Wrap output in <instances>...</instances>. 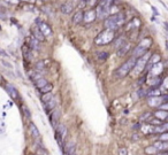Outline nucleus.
<instances>
[{"instance_id": "obj_1", "label": "nucleus", "mask_w": 168, "mask_h": 155, "mask_svg": "<svg viewBox=\"0 0 168 155\" xmlns=\"http://www.w3.org/2000/svg\"><path fill=\"white\" fill-rule=\"evenodd\" d=\"M125 22V14L122 12H119L114 15H110V17L104 21V27L105 29H110V30H114L115 31L118 28H120L121 25H123Z\"/></svg>"}, {"instance_id": "obj_2", "label": "nucleus", "mask_w": 168, "mask_h": 155, "mask_svg": "<svg viewBox=\"0 0 168 155\" xmlns=\"http://www.w3.org/2000/svg\"><path fill=\"white\" fill-rule=\"evenodd\" d=\"M115 39V31L114 30H110V29H105L104 31L98 33L95 38V44L98 46H105L108 45Z\"/></svg>"}, {"instance_id": "obj_3", "label": "nucleus", "mask_w": 168, "mask_h": 155, "mask_svg": "<svg viewBox=\"0 0 168 155\" xmlns=\"http://www.w3.org/2000/svg\"><path fill=\"white\" fill-rule=\"evenodd\" d=\"M136 62H137V59L134 57H131L130 59H128L125 63H122V65L115 70V76L118 78H123L125 76H128L130 72H131V70L135 68Z\"/></svg>"}, {"instance_id": "obj_4", "label": "nucleus", "mask_w": 168, "mask_h": 155, "mask_svg": "<svg viewBox=\"0 0 168 155\" xmlns=\"http://www.w3.org/2000/svg\"><path fill=\"white\" fill-rule=\"evenodd\" d=\"M151 45H152V38L146 37V38H144V39H142V40L139 42L138 45L134 48V51H133V57H136V59L143 57L144 54H146V53L149 52Z\"/></svg>"}, {"instance_id": "obj_5", "label": "nucleus", "mask_w": 168, "mask_h": 155, "mask_svg": "<svg viewBox=\"0 0 168 155\" xmlns=\"http://www.w3.org/2000/svg\"><path fill=\"white\" fill-rule=\"evenodd\" d=\"M68 135L67 127L65 124H59L58 127H55V139L58 141L60 148L62 149L63 146H65V139Z\"/></svg>"}, {"instance_id": "obj_6", "label": "nucleus", "mask_w": 168, "mask_h": 155, "mask_svg": "<svg viewBox=\"0 0 168 155\" xmlns=\"http://www.w3.org/2000/svg\"><path fill=\"white\" fill-rule=\"evenodd\" d=\"M151 55H152V54H150L149 52H147V53H146V54H144L143 57H138V59H137V62H136V65H135V68L133 69L135 74L139 75L142 71L145 70L146 65H147V61H149V59L151 57Z\"/></svg>"}, {"instance_id": "obj_7", "label": "nucleus", "mask_w": 168, "mask_h": 155, "mask_svg": "<svg viewBox=\"0 0 168 155\" xmlns=\"http://www.w3.org/2000/svg\"><path fill=\"white\" fill-rule=\"evenodd\" d=\"M25 45L29 47L31 51H39L40 50V42H38L32 36L25 38Z\"/></svg>"}, {"instance_id": "obj_8", "label": "nucleus", "mask_w": 168, "mask_h": 155, "mask_svg": "<svg viewBox=\"0 0 168 155\" xmlns=\"http://www.w3.org/2000/svg\"><path fill=\"white\" fill-rule=\"evenodd\" d=\"M60 115H61V113H60V109L59 108H55L54 110H52V112L50 113V122H51V124H52V127H54V129L60 124V123H59V121H60Z\"/></svg>"}, {"instance_id": "obj_9", "label": "nucleus", "mask_w": 168, "mask_h": 155, "mask_svg": "<svg viewBox=\"0 0 168 155\" xmlns=\"http://www.w3.org/2000/svg\"><path fill=\"white\" fill-rule=\"evenodd\" d=\"M97 19L96 9H88L84 12V17H83V23L89 24L92 23Z\"/></svg>"}, {"instance_id": "obj_10", "label": "nucleus", "mask_w": 168, "mask_h": 155, "mask_svg": "<svg viewBox=\"0 0 168 155\" xmlns=\"http://www.w3.org/2000/svg\"><path fill=\"white\" fill-rule=\"evenodd\" d=\"M50 66H51V60H48V59H46V60H40V61H38L35 65V69L43 74L44 71L47 70Z\"/></svg>"}, {"instance_id": "obj_11", "label": "nucleus", "mask_w": 168, "mask_h": 155, "mask_svg": "<svg viewBox=\"0 0 168 155\" xmlns=\"http://www.w3.org/2000/svg\"><path fill=\"white\" fill-rule=\"evenodd\" d=\"M31 36H32L34 38H36V39L40 42H43L44 40H45V38H46L43 33H42V31L39 30L38 25H34V27H31Z\"/></svg>"}, {"instance_id": "obj_12", "label": "nucleus", "mask_w": 168, "mask_h": 155, "mask_svg": "<svg viewBox=\"0 0 168 155\" xmlns=\"http://www.w3.org/2000/svg\"><path fill=\"white\" fill-rule=\"evenodd\" d=\"M63 155H74L75 154V144L73 141H68L65 144L62 148Z\"/></svg>"}, {"instance_id": "obj_13", "label": "nucleus", "mask_w": 168, "mask_h": 155, "mask_svg": "<svg viewBox=\"0 0 168 155\" xmlns=\"http://www.w3.org/2000/svg\"><path fill=\"white\" fill-rule=\"evenodd\" d=\"M158 62H160V55L157 54V53H154L151 55V57L149 59V61H147V65H146V68H145V70H149L154 66V65H157Z\"/></svg>"}, {"instance_id": "obj_14", "label": "nucleus", "mask_w": 168, "mask_h": 155, "mask_svg": "<svg viewBox=\"0 0 168 155\" xmlns=\"http://www.w3.org/2000/svg\"><path fill=\"white\" fill-rule=\"evenodd\" d=\"M38 27H39V30L42 31V33H43L45 37H48V36L52 35V28H51L47 23H45V22H39Z\"/></svg>"}, {"instance_id": "obj_15", "label": "nucleus", "mask_w": 168, "mask_h": 155, "mask_svg": "<svg viewBox=\"0 0 168 155\" xmlns=\"http://www.w3.org/2000/svg\"><path fill=\"white\" fill-rule=\"evenodd\" d=\"M43 105H44L45 112L50 114L52 110H54V109L57 108V100H55V98H52L51 100H48L47 102L43 103Z\"/></svg>"}, {"instance_id": "obj_16", "label": "nucleus", "mask_w": 168, "mask_h": 155, "mask_svg": "<svg viewBox=\"0 0 168 155\" xmlns=\"http://www.w3.org/2000/svg\"><path fill=\"white\" fill-rule=\"evenodd\" d=\"M22 53H23V57H24V61L30 62L32 60V51L30 50L29 47L27 46L25 44L22 45Z\"/></svg>"}, {"instance_id": "obj_17", "label": "nucleus", "mask_w": 168, "mask_h": 155, "mask_svg": "<svg viewBox=\"0 0 168 155\" xmlns=\"http://www.w3.org/2000/svg\"><path fill=\"white\" fill-rule=\"evenodd\" d=\"M6 90H7V93L9 94L10 98L13 99L14 101H17V99H19V92H17V90L10 84H8L6 86Z\"/></svg>"}, {"instance_id": "obj_18", "label": "nucleus", "mask_w": 168, "mask_h": 155, "mask_svg": "<svg viewBox=\"0 0 168 155\" xmlns=\"http://www.w3.org/2000/svg\"><path fill=\"white\" fill-rule=\"evenodd\" d=\"M114 2H115V0H100L97 4V8L107 9V8H110L112 6H114Z\"/></svg>"}, {"instance_id": "obj_19", "label": "nucleus", "mask_w": 168, "mask_h": 155, "mask_svg": "<svg viewBox=\"0 0 168 155\" xmlns=\"http://www.w3.org/2000/svg\"><path fill=\"white\" fill-rule=\"evenodd\" d=\"M74 8H75V5H74L73 2H70V1L65 2V4H62L61 7H60V9H61V12H62L63 14H70L73 10H74Z\"/></svg>"}, {"instance_id": "obj_20", "label": "nucleus", "mask_w": 168, "mask_h": 155, "mask_svg": "<svg viewBox=\"0 0 168 155\" xmlns=\"http://www.w3.org/2000/svg\"><path fill=\"white\" fill-rule=\"evenodd\" d=\"M83 17H84V12H82V10L76 12L72 19L73 24H74V25H78V24H81L82 22H83Z\"/></svg>"}, {"instance_id": "obj_21", "label": "nucleus", "mask_w": 168, "mask_h": 155, "mask_svg": "<svg viewBox=\"0 0 168 155\" xmlns=\"http://www.w3.org/2000/svg\"><path fill=\"white\" fill-rule=\"evenodd\" d=\"M130 48H131V44L127 42L123 46H121L120 48L118 50V57H125V55H127V54L129 53Z\"/></svg>"}, {"instance_id": "obj_22", "label": "nucleus", "mask_w": 168, "mask_h": 155, "mask_svg": "<svg viewBox=\"0 0 168 155\" xmlns=\"http://www.w3.org/2000/svg\"><path fill=\"white\" fill-rule=\"evenodd\" d=\"M158 152H168V141L158 140L153 144Z\"/></svg>"}, {"instance_id": "obj_23", "label": "nucleus", "mask_w": 168, "mask_h": 155, "mask_svg": "<svg viewBox=\"0 0 168 155\" xmlns=\"http://www.w3.org/2000/svg\"><path fill=\"white\" fill-rule=\"evenodd\" d=\"M28 127H29V132L30 135H31V137L35 138V139H39L40 133H39V130L37 129V127H36V124H35L34 122H30Z\"/></svg>"}, {"instance_id": "obj_24", "label": "nucleus", "mask_w": 168, "mask_h": 155, "mask_svg": "<svg viewBox=\"0 0 168 155\" xmlns=\"http://www.w3.org/2000/svg\"><path fill=\"white\" fill-rule=\"evenodd\" d=\"M153 116L155 118L160 120L161 122H162V121H168V112H167V110H162V109H159V110H157V112H154V113H153Z\"/></svg>"}, {"instance_id": "obj_25", "label": "nucleus", "mask_w": 168, "mask_h": 155, "mask_svg": "<svg viewBox=\"0 0 168 155\" xmlns=\"http://www.w3.org/2000/svg\"><path fill=\"white\" fill-rule=\"evenodd\" d=\"M140 25V21L137 17H135L127 24V31H131V30H136Z\"/></svg>"}, {"instance_id": "obj_26", "label": "nucleus", "mask_w": 168, "mask_h": 155, "mask_svg": "<svg viewBox=\"0 0 168 155\" xmlns=\"http://www.w3.org/2000/svg\"><path fill=\"white\" fill-rule=\"evenodd\" d=\"M162 71V63L161 62H158L157 65H154L151 69H150V72H151V76H157L159 72Z\"/></svg>"}, {"instance_id": "obj_27", "label": "nucleus", "mask_w": 168, "mask_h": 155, "mask_svg": "<svg viewBox=\"0 0 168 155\" xmlns=\"http://www.w3.org/2000/svg\"><path fill=\"white\" fill-rule=\"evenodd\" d=\"M152 118H153V113H151V112H144V113L139 116V121H140V122L149 123Z\"/></svg>"}, {"instance_id": "obj_28", "label": "nucleus", "mask_w": 168, "mask_h": 155, "mask_svg": "<svg viewBox=\"0 0 168 155\" xmlns=\"http://www.w3.org/2000/svg\"><path fill=\"white\" fill-rule=\"evenodd\" d=\"M154 125H152V124H147V125H145V127H140V130L143 131V133L144 135H151V133H154Z\"/></svg>"}, {"instance_id": "obj_29", "label": "nucleus", "mask_w": 168, "mask_h": 155, "mask_svg": "<svg viewBox=\"0 0 168 155\" xmlns=\"http://www.w3.org/2000/svg\"><path fill=\"white\" fill-rule=\"evenodd\" d=\"M34 84H35V86H36V87L39 90V89H42L43 86H45L46 84H48V82L45 79V78H43V77H42V78H39V79L36 80V82H34Z\"/></svg>"}, {"instance_id": "obj_30", "label": "nucleus", "mask_w": 168, "mask_h": 155, "mask_svg": "<svg viewBox=\"0 0 168 155\" xmlns=\"http://www.w3.org/2000/svg\"><path fill=\"white\" fill-rule=\"evenodd\" d=\"M115 40V39H114ZM125 42H127V39H125V37H120V38H118L115 42H114V46H115L116 50H119L121 46H123Z\"/></svg>"}, {"instance_id": "obj_31", "label": "nucleus", "mask_w": 168, "mask_h": 155, "mask_svg": "<svg viewBox=\"0 0 168 155\" xmlns=\"http://www.w3.org/2000/svg\"><path fill=\"white\" fill-rule=\"evenodd\" d=\"M42 72H39V71H29V77L30 79L32 80V82H36L37 79H39V78H42V75H40Z\"/></svg>"}, {"instance_id": "obj_32", "label": "nucleus", "mask_w": 168, "mask_h": 155, "mask_svg": "<svg viewBox=\"0 0 168 155\" xmlns=\"http://www.w3.org/2000/svg\"><path fill=\"white\" fill-rule=\"evenodd\" d=\"M53 90V85L51 83L46 84L45 86H43L42 89H39V92L42 94H46V93H51V91Z\"/></svg>"}, {"instance_id": "obj_33", "label": "nucleus", "mask_w": 168, "mask_h": 155, "mask_svg": "<svg viewBox=\"0 0 168 155\" xmlns=\"http://www.w3.org/2000/svg\"><path fill=\"white\" fill-rule=\"evenodd\" d=\"M145 153H146L147 155H157L159 152L157 150V148L152 145V146H147V147L145 148Z\"/></svg>"}, {"instance_id": "obj_34", "label": "nucleus", "mask_w": 168, "mask_h": 155, "mask_svg": "<svg viewBox=\"0 0 168 155\" xmlns=\"http://www.w3.org/2000/svg\"><path fill=\"white\" fill-rule=\"evenodd\" d=\"M52 98H54L52 93H46V94H43V95H42L40 100H42V102L43 103H45V102H47L48 100H51Z\"/></svg>"}, {"instance_id": "obj_35", "label": "nucleus", "mask_w": 168, "mask_h": 155, "mask_svg": "<svg viewBox=\"0 0 168 155\" xmlns=\"http://www.w3.org/2000/svg\"><path fill=\"white\" fill-rule=\"evenodd\" d=\"M97 54H98V59L100 61H105L107 57H108V53H106V52H100V53H97Z\"/></svg>"}, {"instance_id": "obj_36", "label": "nucleus", "mask_w": 168, "mask_h": 155, "mask_svg": "<svg viewBox=\"0 0 168 155\" xmlns=\"http://www.w3.org/2000/svg\"><path fill=\"white\" fill-rule=\"evenodd\" d=\"M159 140L168 141V132H163V133H160V136H159Z\"/></svg>"}, {"instance_id": "obj_37", "label": "nucleus", "mask_w": 168, "mask_h": 155, "mask_svg": "<svg viewBox=\"0 0 168 155\" xmlns=\"http://www.w3.org/2000/svg\"><path fill=\"white\" fill-rule=\"evenodd\" d=\"M37 155H48V152L45 149V148L40 147V148L37 149Z\"/></svg>"}, {"instance_id": "obj_38", "label": "nucleus", "mask_w": 168, "mask_h": 155, "mask_svg": "<svg viewBox=\"0 0 168 155\" xmlns=\"http://www.w3.org/2000/svg\"><path fill=\"white\" fill-rule=\"evenodd\" d=\"M119 155H128V149L125 147H120L119 148Z\"/></svg>"}, {"instance_id": "obj_39", "label": "nucleus", "mask_w": 168, "mask_h": 155, "mask_svg": "<svg viewBox=\"0 0 168 155\" xmlns=\"http://www.w3.org/2000/svg\"><path fill=\"white\" fill-rule=\"evenodd\" d=\"M22 109H23V113H24V115H25L27 117H28V118L31 117V115H30V113H29V109H28V107H25V106H22Z\"/></svg>"}, {"instance_id": "obj_40", "label": "nucleus", "mask_w": 168, "mask_h": 155, "mask_svg": "<svg viewBox=\"0 0 168 155\" xmlns=\"http://www.w3.org/2000/svg\"><path fill=\"white\" fill-rule=\"evenodd\" d=\"M162 84V87L165 90H168V77H166L165 79H163V82L161 83Z\"/></svg>"}, {"instance_id": "obj_41", "label": "nucleus", "mask_w": 168, "mask_h": 155, "mask_svg": "<svg viewBox=\"0 0 168 155\" xmlns=\"http://www.w3.org/2000/svg\"><path fill=\"white\" fill-rule=\"evenodd\" d=\"M159 109H162V110H167V112H168V102L162 103V105L159 107Z\"/></svg>"}, {"instance_id": "obj_42", "label": "nucleus", "mask_w": 168, "mask_h": 155, "mask_svg": "<svg viewBox=\"0 0 168 155\" xmlns=\"http://www.w3.org/2000/svg\"><path fill=\"white\" fill-rule=\"evenodd\" d=\"M8 4H12V5H16V4H19L20 0H6Z\"/></svg>"}, {"instance_id": "obj_43", "label": "nucleus", "mask_w": 168, "mask_h": 155, "mask_svg": "<svg viewBox=\"0 0 168 155\" xmlns=\"http://www.w3.org/2000/svg\"><path fill=\"white\" fill-rule=\"evenodd\" d=\"M162 127L165 129V132H168V122L167 123H163Z\"/></svg>"}, {"instance_id": "obj_44", "label": "nucleus", "mask_w": 168, "mask_h": 155, "mask_svg": "<svg viewBox=\"0 0 168 155\" xmlns=\"http://www.w3.org/2000/svg\"><path fill=\"white\" fill-rule=\"evenodd\" d=\"M4 82H5V79H4V77H2V75L0 74V85H4Z\"/></svg>"}, {"instance_id": "obj_45", "label": "nucleus", "mask_w": 168, "mask_h": 155, "mask_svg": "<svg viewBox=\"0 0 168 155\" xmlns=\"http://www.w3.org/2000/svg\"><path fill=\"white\" fill-rule=\"evenodd\" d=\"M0 54H1V55H4V57H8V54H7L5 51H2V50H0Z\"/></svg>"}, {"instance_id": "obj_46", "label": "nucleus", "mask_w": 168, "mask_h": 155, "mask_svg": "<svg viewBox=\"0 0 168 155\" xmlns=\"http://www.w3.org/2000/svg\"><path fill=\"white\" fill-rule=\"evenodd\" d=\"M139 127H140V124H135L134 127H133V129H134V130H138Z\"/></svg>"}, {"instance_id": "obj_47", "label": "nucleus", "mask_w": 168, "mask_h": 155, "mask_svg": "<svg viewBox=\"0 0 168 155\" xmlns=\"http://www.w3.org/2000/svg\"><path fill=\"white\" fill-rule=\"evenodd\" d=\"M2 63H4V66L8 67V68H12V65H9V63H7V62H5V61H2Z\"/></svg>"}, {"instance_id": "obj_48", "label": "nucleus", "mask_w": 168, "mask_h": 155, "mask_svg": "<svg viewBox=\"0 0 168 155\" xmlns=\"http://www.w3.org/2000/svg\"><path fill=\"white\" fill-rule=\"evenodd\" d=\"M157 155H168V152H159Z\"/></svg>"}, {"instance_id": "obj_49", "label": "nucleus", "mask_w": 168, "mask_h": 155, "mask_svg": "<svg viewBox=\"0 0 168 155\" xmlns=\"http://www.w3.org/2000/svg\"><path fill=\"white\" fill-rule=\"evenodd\" d=\"M152 9H153L154 14H155V15H158V12H157V9H155V7H152Z\"/></svg>"}, {"instance_id": "obj_50", "label": "nucleus", "mask_w": 168, "mask_h": 155, "mask_svg": "<svg viewBox=\"0 0 168 155\" xmlns=\"http://www.w3.org/2000/svg\"><path fill=\"white\" fill-rule=\"evenodd\" d=\"M20 1H21V0H20ZM22 1H27V2H31L32 0H22Z\"/></svg>"}, {"instance_id": "obj_51", "label": "nucleus", "mask_w": 168, "mask_h": 155, "mask_svg": "<svg viewBox=\"0 0 168 155\" xmlns=\"http://www.w3.org/2000/svg\"><path fill=\"white\" fill-rule=\"evenodd\" d=\"M0 30H1V25H0Z\"/></svg>"}, {"instance_id": "obj_52", "label": "nucleus", "mask_w": 168, "mask_h": 155, "mask_svg": "<svg viewBox=\"0 0 168 155\" xmlns=\"http://www.w3.org/2000/svg\"><path fill=\"white\" fill-rule=\"evenodd\" d=\"M98 1H100V0H98Z\"/></svg>"}, {"instance_id": "obj_53", "label": "nucleus", "mask_w": 168, "mask_h": 155, "mask_svg": "<svg viewBox=\"0 0 168 155\" xmlns=\"http://www.w3.org/2000/svg\"><path fill=\"white\" fill-rule=\"evenodd\" d=\"M36 155H37V154H36Z\"/></svg>"}]
</instances>
